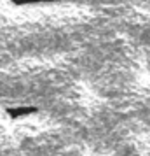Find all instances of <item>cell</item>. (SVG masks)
I'll return each mask as SVG.
<instances>
[{
    "label": "cell",
    "instance_id": "7a4b0ae2",
    "mask_svg": "<svg viewBox=\"0 0 150 156\" xmlns=\"http://www.w3.org/2000/svg\"><path fill=\"white\" fill-rule=\"evenodd\" d=\"M56 0H11V4L16 7H33V5H42V4H54Z\"/></svg>",
    "mask_w": 150,
    "mask_h": 156
},
{
    "label": "cell",
    "instance_id": "6da1fadb",
    "mask_svg": "<svg viewBox=\"0 0 150 156\" xmlns=\"http://www.w3.org/2000/svg\"><path fill=\"white\" fill-rule=\"evenodd\" d=\"M37 111H38V109H37L35 105H18V107H9V109H5L7 116L12 121H21V119H25V118L32 116V114H35Z\"/></svg>",
    "mask_w": 150,
    "mask_h": 156
}]
</instances>
